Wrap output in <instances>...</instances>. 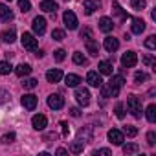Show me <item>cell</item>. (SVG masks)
I'll use <instances>...</instances> for the list:
<instances>
[{
	"label": "cell",
	"instance_id": "obj_1",
	"mask_svg": "<svg viewBox=\"0 0 156 156\" xmlns=\"http://www.w3.org/2000/svg\"><path fill=\"white\" fill-rule=\"evenodd\" d=\"M123 85H125L123 75H110V81H108V88L107 90H108V94L112 98H118L121 88H123Z\"/></svg>",
	"mask_w": 156,
	"mask_h": 156
},
{
	"label": "cell",
	"instance_id": "obj_2",
	"mask_svg": "<svg viewBox=\"0 0 156 156\" xmlns=\"http://www.w3.org/2000/svg\"><path fill=\"white\" fill-rule=\"evenodd\" d=\"M127 108H129V112L134 116V118H141V101H140V98L138 96H129V99H127Z\"/></svg>",
	"mask_w": 156,
	"mask_h": 156
},
{
	"label": "cell",
	"instance_id": "obj_3",
	"mask_svg": "<svg viewBox=\"0 0 156 156\" xmlns=\"http://www.w3.org/2000/svg\"><path fill=\"white\" fill-rule=\"evenodd\" d=\"M75 99H77V103H79L81 107H87L90 103V92H88V88L77 85L75 87Z\"/></svg>",
	"mask_w": 156,
	"mask_h": 156
},
{
	"label": "cell",
	"instance_id": "obj_4",
	"mask_svg": "<svg viewBox=\"0 0 156 156\" xmlns=\"http://www.w3.org/2000/svg\"><path fill=\"white\" fill-rule=\"evenodd\" d=\"M62 20H64V26L68 28V30H77V17H75V13L73 11H70V9H66L64 13H62Z\"/></svg>",
	"mask_w": 156,
	"mask_h": 156
},
{
	"label": "cell",
	"instance_id": "obj_5",
	"mask_svg": "<svg viewBox=\"0 0 156 156\" xmlns=\"http://www.w3.org/2000/svg\"><path fill=\"white\" fill-rule=\"evenodd\" d=\"M20 42H22V48H26V50H30V51H35V50H37V39H35L31 33H22Z\"/></svg>",
	"mask_w": 156,
	"mask_h": 156
},
{
	"label": "cell",
	"instance_id": "obj_6",
	"mask_svg": "<svg viewBox=\"0 0 156 156\" xmlns=\"http://www.w3.org/2000/svg\"><path fill=\"white\" fill-rule=\"evenodd\" d=\"M136 62H138L136 51H125V53L121 55V64H123V68H132V66H136Z\"/></svg>",
	"mask_w": 156,
	"mask_h": 156
},
{
	"label": "cell",
	"instance_id": "obj_7",
	"mask_svg": "<svg viewBox=\"0 0 156 156\" xmlns=\"http://www.w3.org/2000/svg\"><path fill=\"white\" fill-rule=\"evenodd\" d=\"M48 107L53 108V110H61L64 107V98L61 94H51L48 96Z\"/></svg>",
	"mask_w": 156,
	"mask_h": 156
},
{
	"label": "cell",
	"instance_id": "obj_8",
	"mask_svg": "<svg viewBox=\"0 0 156 156\" xmlns=\"http://www.w3.org/2000/svg\"><path fill=\"white\" fill-rule=\"evenodd\" d=\"M108 141H110L112 145H121V143L125 141L123 130H119V129H110V130H108Z\"/></svg>",
	"mask_w": 156,
	"mask_h": 156
},
{
	"label": "cell",
	"instance_id": "obj_9",
	"mask_svg": "<svg viewBox=\"0 0 156 156\" xmlns=\"http://www.w3.org/2000/svg\"><path fill=\"white\" fill-rule=\"evenodd\" d=\"M87 83L94 88H101L103 87V81H101V73L99 72H88L87 73Z\"/></svg>",
	"mask_w": 156,
	"mask_h": 156
},
{
	"label": "cell",
	"instance_id": "obj_10",
	"mask_svg": "<svg viewBox=\"0 0 156 156\" xmlns=\"http://www.w3.org/2000/svg\"><path fill=\"white\" fill-rule=\"evenodd\" d=\"M31 28H33L35 35H44V31H46V19L44 17H35Z\"/></svg>",
	"mask_w": 156,
	"mask_h": 156
},
{
	"label": "cell",
	"instance_id": "obj_11",
	"mask_svg": "<svg viewBox=\"0 0 156 156\" xmlns=\"http://www.w3.org/2000/svg\"><path fill=\"white\" fill-rule=\"evenodd\" d=\"M31 125H33L35 130H44L46 125H48V119H46L44 114H35V116L31 118Z\"/></svg>",
	"mask_w": 156,
	"mask_h": 156
},
{
	"label": "cell",
	"instance_id": "obj_12",
	"mask_svg": "<svg viewBox=\"0 0 156 156\" xmlns=\"http://www.w3.org/2000/svg\"><path fill=\"white\" fill-rule=\"evenodd\" d=\"M20 103H22V107H24V108L33 110V108L37 107V96H33V94H24V96H22V99H20Z\"/></svg>",
	"mask_w": 156,
	"mask_h": 156
},
{
	"label": "cell",
	"instance_id": "obj_13",
	"mask_svg": "<svg viewBox=\"0 0 156 156\" xmlns=\"http://www.w3.org/2000/svg\"><path fill=\"white\" fill-rule=\"evenodd\" d=\"M62 70H59V68H53V70H48L46 72V81L48 83H59L61 79H62Z\"/></svg>",
	"mask_w": 156,
	"mask_h": 156
},
{
	"label": "cell",
	"instance_id": "obj_14",
	"mask_svg": "<svg viewBox=\"0 0 156 156\" xmlns=\"http://www.w3.org/2000/svg\"><path fill=\"white\" fill-rule=\"evenodd\" d=\"M101 8V2L99 0H85L83 2V9H85V13L87 15H92L96 9H99Z\"/></svg>",
	"mask_w": 156,
	"mask_h": 156
},
{
	"label": "cell",
	"instance_id": "obj_15",
	"mask_svg": "<svg viewBox=\"0 0 156 156\" xmlns=\"http://www.w3.org/2000/svg\"><path fill=\"white\" fill-rule=\"evenodd\" d=\"M103 46H105V50H107L108 53H112V51H116V50L119 48V41H118L116 37H107L105 42H103Z\"/></svg>",
	"mask_w": 156,
	"mask_h": 156
},
{
	"label": "cell",
	"instance_id": "obj_16",
	"mask_svg": "<svg viewBox=\"0 0 156 156\" xmlns=\"http://www.w3.org/2000/svg\"><path fill=\"white\" fill-rule=\"evenodd\" d=\"M85 46H87V51H88L92 57H98V53H99V44H98V41L87 39V41H85Z\"/></svg>",
	"mask_w": 156,
	"mask_h": 156
},
{
	"label": "cell",
	"instance_id": "obj_17",
	"mask_svg": "<svg viewBox=\"0 0 156 156\" xmlns=\"http://www.w3.org/2000/svg\"><path fill=\"white\" fill-rule=\"evenodd\" d=\"M41 9L44 13H55L59 9V6H57V2H53V0H42V2H41Z\"/></svg>",
	"mask_w": 156,
	"mask_h": 156
},
{
	"label": "cell",
	"instance_id": "obj_18",
	"mask_svg": "<svg viewBox=\"0 0 156 156\" xmlns=\"http://www.w3.org/2000/svg\"><path fill=\"white\" fill-rule=\"evenodd\" d=\"M130 30H132L134 35H141V33L145 31V22H143L141 19H132V26H130Z\"/></svg>",
	"mask_w": 156,
	"mask_h": 156
},
{
	"label": "cell",
	"instance_id": "obj_19",
	"mask_svg": "<svg viewBox=\"0 0 156 156\" xmlns=\"http://www.w3.org/2000/svg\"><path fill=\"white\" fill-rule=\"evenodd\" d=\"M98 70H99V73H101V75H112L114 66H112V62H110V61H101V62H99V66H98Z\"/></svg>",
	"mask_w": 156,
	"mask_h": 156
},
{
	"label": "cell",
	"instance_id": "obj_20",
	"mask_svg": "<svg viewBox=\"0 0 156 156\" xmlns=\"http://www.w3.org/2000/svg\"><path fill=\"white\" fill-rule=\"evenodd\" d=\"M64 83H66V87L75 88L77 85L81 83V77H79V75H75V73H68V75H64Z\"/></svg>",
	"mask_w": 156,
	"mask_h": 156
},
{
	"label": "cell",
	"instance_id": "obj_21",
	"mask_svg": "<svg viewBox=\"0 0 156 156\" xmlns=\"http://www.w3.org/2000/svg\"><path fill=\"white\" fill-rule=\"evenodd\" d=\"M112 28H114L112 19H108V17H101V20H99V30H101L103 33H108V31H112Z\"/></svg>",
	"mask_w": 156,
	"mask_h": 156
},
{
	"label": "cell",
	"instance_id": "obj_22",
	"mask_svg": "<svg viewBox=\"0 0 156 156\" xmlns=\"http://www.w3.org/2000/svg\"><path fill=\"white\" fill-rule=\"evenodd\" d=\"M92 132H94V127L92 125H87L79 130V140L81 141H90L92 140Z\"/></svg>",
	"mask_w": 156,
	"mask_h": 156
},
{
	"label": "cell",
	"instance_id": "obj_23",
	"mask_svg": "<svg viewBox=\"0 0 156 156\" xmlns=\"http://www.w3.org/2000/svg\"><path fill=\"white\" fill-rule=\"evenodd\" d=\"M0 39H2V42H6V44H13V42H15V39H17L15 30H13V28H11V30H6L2 35H0Z\"/></svg>",
	"mask_w": 156,
	"mask_h": 156
},
{
	"label": "cell",
	"instance_id": "obj_24",
	"mask_svg": "<svg viewBox=\"0 0 156 156\" xmlns=\"http://www.w3.org/2000/svg\"><path fill=\"white\" fill-rule=\"evenodd\" d=\"M0 19H2L4 22H9L13 19V11L6 6V4H0Z\"/></svg>",
	"mask_w": 156,
	"mask_h": 156
},
{
	"label": "cell",
	"instance_id": "obj_25",
	"mask_svg": "<svg viewBox=\"0 0 156 156\" xmlns=\"http://www.w3.org/2000/svg\"><path fill=\"white\" fill-rule=\"evenodd\" d=\"M15 73H17L19 77H26V75H30V73H31V66L22 62V64H19V66L15 68Z\"/></svg>",
	"mask_w": 156,
	"mask_h": 156
},
{
	"label": "cell",
	"instance_id": "obj_26",
	"mask_svg": "<svg viewBox=\"0 0 156 156\" xmlns=\"http://www.w3.org/2000/svg\"><path fill=\"white\" fill-rule=\"evenodd\" d=\"M145 118H147L149 123H154L156 121V105H149L145 108Z\"/></svg>",
	"mask_w": 156,
	"mask_h": 156
},
{
	"label": "cell",
	"instance_id": "obj_27",
	"mask_svg": "<svg viewBox=\"0 0 156 156\" xmlns=\"http://www.w3.org/2000/svg\"><path fill=\"white\" fill-rule=\"evenodd\" d=\"M121 147H123V154H136L140 151V145L138 143H127V145L121 143Z\"/></svg>",
	"mask_w": 156,
	"mask_h": 156
},
{
	"label": "cell",
	"instance_id": "obj_28",
	"mask_svg": "<svg viewBox=\"0 0 156 156\" xmlns=\"http://www.w3.org/2000/svg\"><path fill=\"white\" fill-rule=\"evenodd\" d=\"M83 141L81 140H77V141H73L72 145H70V152H73V154H79V152H83Z\"/></svg>",
	"mask_w": 156,
	"mask_h": 156
},
{
	"label": "cell",
	"instance_id": "obj_29",
	"mask_svg": "<svg viewBox=\"0 0 156 156\" xmlns=\"http://www.w3.org/2000/svg\"><path fill=\"white\" fill-rule=\"evenodd\" d=\"M11 70H13V66H11L8 61H2V62H0V75H8V73H11Z\"/></svg>",
	"mask_w": 156,
	"mask_h": 156
},
{
	"label": "cell",
	"instance_id": "obj_30",
	"mask_svg": "<svg viewBox=\"0 0 156 156\" xmlns=\"http://www.w3.org/2000/svg\"><path fill=\"white\" fill-rule=\"evenodd\" d=\"M130 6H132V9H136V11H141V9H145L147 2H145V0H130Z\"/></svg>",
	"mask_w": 156,
	"mask_h": 156
},
{
	"label": "cell",
	"instance_id": "obj_31",
	"mask_svg": "<svg viewBox=\"0 0 156 156\" xmlns=\"http://www.w3.org/2000/svg\"><path fill=\"white\" fill-rule=\"evenodd\" d=\"M19 9L22 13H28L31 9V2H30V0H19Z\"/></svg>",
	"mask_w": 156,
	"mask_h": 156
},
{
	"label": "cell",
	"instance_id": "obj_32",
	"mask_svg": "<svg viewBox=\"0 0 156 156\" xmlns=\"http://www.w3.org/2000/svg\"><path fill=\"white\" fill-rule=\"evenodd\" d=\"M73 62H75V64H87V57H85L81 51H75V53H73Z\"/></svg>",
	"mask_w": 156,
	"mask_h": 156
},
{
	"label": "cell",
	"instance_id": "obj_33",
	"mask_svg": "<svg viewBox=\"0 0 156 156\" xmlns=\"http://www.w3.org/2000/svg\"><path fill=\"white\" fill-rule=\"evenodd\" d=\"M123 134H127V136L134 138V136L138 134V129H136V127H132V125H127V127H123Z\"/></svg>",
	"mask_w": 156,
	"mask_h": 156
},
{
	"label": "cell",
	"instance_id": "obj_34",
	"mask_svg": "<svg viewBox=\"0 0 156 156\" xmlns=\"http://www.w3.org/2000/svg\"><path fill=\"white\" fill-rule=\"evenodd\" d=\"M147 79H149V75L145 72H136V75H134V81L138 85H141V81H147Z\"/></svg>",
	"mask_w": 156,
	"mask_h": 156
},
{
	"label": "cell",
	"instance_id": "obj_35",
	"mask_svg": "<svg viewBox=\"0 0 156 156\" xmlns=\"http://www.w3.org/2000/svg\"><path fill=\"white\" fill-rule=\"evenodd\" d=\"M51 39H53V41H59V42L64 41V31H62V30H53V31H51Z\"/></svg>",
	"mask_w": 156,
	"mask_h": 156
},
{
	"label": "cell",
	"instance_id": "obj_36",
	"mask_svg": "<svg viewBox=\"0 0 156 156\" xmlns=\"http://www.w3.org/2000/svg\"><path fill=\"white\" fill-rule=\"evenodd\" d=\"M145 48H149V50H154L156 48V37L154 35H151V37L145 39Z\"/></svg>",
	"mask_w": 156,
	"mask_h": 156
},
{
	"label": "cell",
	"instance_id": "obj_37",
	"mask_svg": "<svg viewBox=\"0 0 156 156\" xmlns=\"http://www.w3.org/2000/svg\"><path fill=\"white\" fill-rule=\"evenodd\" d=\"M22 85H24V88H28V90H33V88L39 85V81H37V79H24V83H22Z\"/></svg>",
	"mask_w": 156,
	"mask_h": 156
},
{
	"label": "cell",
	"instance_id": "obj_38",
	"mask_svg": "<svg viewBox=\"0 0 156 156\" xmlns=\"http://www.w3.org/2000/svg\"><path fill=\"white\" fill-rule=\"evenodd\" d=\"M112 9H114V13H118V15H119V17H121L123 20H125V19H129V15H127V13H123V9H121V6H119L118 2H116V4L112 6Z\"/></svg>",
	"mask_w": 156,
	"mask_h": 156
},
{
	"label": "cell",
	"instance_id": "obj_39",
	"mask_svg": "<svg viewBox=\"0 0 156 156\" xmlns=\"http://www.w3.org/2000/svg\"><path fill=\"white\" fill-rule=\"evenodd\" d=\"M53 57H55L57 62H62L64 57H66V51H64V50H55V51H53Z\"/></svg>",
	"mask_w": 156,
	"mask_h": 156
},
{
	"label": "cell",
	"instance_id": "obj_40",
	"mask_svg": "<svg viewBox=\"0 0 156 156\" xmlns=\"http://www.w3.org/2000/svg\"><path fill=\"white\" fill-rule=\"evenodd\" d=\"M116 116H118L119 119H123V118H125V108H123V103H116Z\"/></svg>",
	"mask_w": 156,
	"mask_h": 156
},
{
	"label": "cell",
	"instance_id": "obj_41",
	"mask_svg": "<svg viewBox=\"0 0 156 156\" xmlns=\"http://www.w3.org/2000/svg\"><path fill=\"white\" fill-rule=\"evenodd\" d=\"M57 138H59L57 132H48V134H44V141H46V143H51V141H55Z\"/></svg>",
	"mask_w": 156,
	"mask_h": 156
},
{
	"label": "cell",
	"instance_id": "obj_42",
	"mask_svg": "<svg viewBox=\"0 0 156 156\" xmlns=\"http://www.w3.org/2000/svg\"><path fill=\"white\" fill-rule=\"evenodd\" d=\"M15 141V132H8L2 136V143H13Z\"/></svg>",
	"mask_w": 156,
	"mask_h": 156
},
{
	"label": "cell",
	"instance_id": "obj_43",
	"mask_svg": "<svg viewBox=\"0 0 156 156\" xmlns=\"http://www.w3.org/2000/svg\"><path fill=\"white\" fill-rule=\"evenodd\" d=\"M147 143H149L151 147H154V145H156V132H152V130H151V132L147 134Z\"/></svg>",
	"mask_w": 156,
	"mask_h": 156
},
{
	"label": "cell",
	"instance_id": "obj_44",
	"mask_svg": "<svg viewBox=\"0 0 156 156\" xmlns=\"http://www.w3.org/2000/svg\"><path fill=\"white\" fill-rule=\"evenodd\" d=\"M79 37L85 39V41H87V39H92V30H90V28H85V30L79 33Z\"/></svg>",
	"mask_w": 156,
	"mask_h": 156
},
{
	"label": "cell",
	"instance_id": "obj_45",
	"mask_svg": "<svg viewBox=\"0 0 156 156\" xmlns=\"http://www.w3.org/2000/svg\"><path fill=\"white\" fill-rule=\"evenodd\" d=\"M61 132H62V136H68L70 134V127H68L66 121H61Z\"/></svg>",
	"mask_w": 156,
	"mask_h": 156
},
{
	"label": "cell",
	"instance_id": "obj_46",
	"mask_svg": "<svg viewBox=\"0 0 156 156\" xmlns=\"http://www.w3.org/2000/svg\"><path fill=\"white\" fill-rule=\"evenodd\" d=\"M98 154H101V156H110L112 152H110V149H98V151H94V156H98Z\"/></svg>",
	"mask_w": 156,
	"mask_h": 156
},
{
	"label": "cell",
	"instance_id": "obj_47",
	"mask_svg": "<svg viewBox=\"0 0 156 156\" xmlns=\"http://www.w3.org/2000/svg\"><path fill=\"white\" fill-rule=\"evenodd\" d=\"M9 99V92L8 90H0V103H6Z\"/></svg>",
	"mask_w": 156,
	"mask_h": 156
},
{
	"label": "cell",
	"instance_id": "obj_48",
	"mask_svg": "<svg viewBox=\"0 0 156 156\" xmlns=\"http://www.w3.org/2000/svg\"><path fill=\"white\" fill-rule=\"evenodd\" d=\"M143 62H145V64H149V66H152V64H154L152 55H145V57H143Z\"/></svg>",
	"mask_w": 156,
	"mask_h": 156
},
{
	"label": "cell",
	"instance_id": "obj_49",
	"mask_svg": "<svg viewBox=\"0 0 156 156\" xmlns=\"http://www.w3.org/2000/svg\"><path fill=\"white\" fill-rule=\"evenodd\" d=\"M70 116H73V118H79V116H81V110L73 107V108H70Z\"/></svg>",
	"mask_w": 156,
	"mask_h": 156
},
{
	"label": "cell",
	"instance_id": "obj_50",
	"mask_svg": "<svg viewBox=\"0 0 156 156\" xmlns=\"http://www.w3.org/2000/svg\"><path fill=\"white\" fill-rule=\"evenodd\" d=\"M55 154H59V156H61V154H68V151H66V149H62V147H59V149L55 151Z\"/></svg>",
	"mask_w": 156,
	"mask_h": 156
},
{
	"label": "cell",
	"instance_id": "obj_51",
	"mask_svg": "<svg viewBox=\"0 0 156 156\" xmlns=\"http://www.w3.org/2000/svg\"><path fill=\"white\" fill-rule=\"evenodd\" d=\"M9 2H11V0H9Z\"/></svg>",
	"mask_w": 156,
	"mask_h": 156
}]
</instances>
